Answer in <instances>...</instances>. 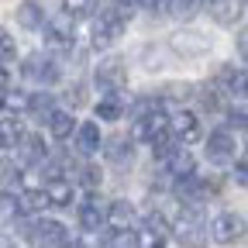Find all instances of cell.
<instances>
[{
	"instance_id": "obj_1",
	"label": "cell",
	"mask_w": 248,
	"mask_h": 248,
	"mask_svg": "<svg viewBox=\"0 0 248 248\" xmlns=\"http://www.w3.org/2000/svg\"><path fill=\"white\" fill-rule=\"evenodd\" d=\"M131 4H124V0H107V4L100 7V14H97V21H93V45H107V42H114L124 28H128V21H131Z\"/></svg>"
},
{
	"instance_id": "obj_2",
	"label": "cell",
	"mask_w": 248,
	"mask_h": 248,
	"mask_svg": "<svg viewBox=\"0 0 248 248\" xmlns=\"http://www.w3.org/2000/svg\"><path fill=\"white\" fill-rule=\"evenodd\" d=\"M73 17H76L73 11H59V14L45 17V38H48V45H55V48H69L73 45V35H76V21Z\"/></svg>"
},
{
	"instance_id": "obj_3",
	"label": "cell",
	"mask_w": 248,
	"mask_h": 248,
	"mask_svg": "<svg viewBox=\"0 0 248 248\" xmlns=\"http://www.w3.org/2000/svg\"><path fill=\"white\" fill-rule=\"evenodd\" d=\"M166 135H172V121L162 110H148V114H141L135 121V138H141L148 145H155V141L166 138Z\"/></svg>"
},
{
	"instance_id": "obj_4",
	"label": "cell",
	"mask_w": 248,
	"mask_h": 248,
	"mask_svg": "<svg viewBox=\"0 0 248 248\" xmlns=\"http://www.w3.org/2000/svg\"><path fill=\"white\" fill-rule=\"evenodd\" d=\"M21 73H24L28 79L42 83V86H52V83H59V76H62L59 62H55V59H48V55H42V52L28 55V59H24V66H21Z\"/></svg>"
},
{
	"instance_id": "obj_5",
	"label": "cell",
	"mask_w": 248,
	"mask_h": 248,
	"mask_svg": "<svg viewBox=\"0 0 248 248\" xmlns=\"http://www.w3.org/2000/svg\"><path fill=\"white\" fill-rule=\"evenodd\" d=\"M93 76H97V86H100L104 93H121L124 86H128V66H124L121 59H107V62H100Z\"/></svg>"
},
{
	"instance_id": "obj_6",
	"label": "cell",
	"mask_w": 248,
	"mask_h": 248,
	"mask_svg": "<svg viewBox=\"0 0 248 248\" xmlns=\"http://www.w3.org/2000/svg\"><path fill=\"white\" fill-rule=\"evenodd\" d=\"M24 238H28L31 245H66V241H69V231H66V224L42 217V221H35V224L28 228Z\"/></svg>"
},
{
	"instance_id": "obj_7",
	"label": "cell",
	"mask_w": 248,
	"mask_h": 248,
	"mask_svg": "<svg viewBox=\"0 0 248 248\" xmlns=\"http://www.w3.org/2000/svg\"><path fill=\"white\" fill-rule=\"evenodd\" d=\"M234 152H238V145H234V135H231L228 128L210 131V138H207V159H210V162L224 166V162L234 159Z\"/></svg>"
},
{
	"instance_id": "obj_8",
	"label": "cell",
	"mask_w": 248,
	"mask_h": 248,
	"mask_svg": "<svg viewBox=\"0 0 248 248\" xmlns=\"http://www.w3.org/2000/svg\"><path fill=\"white\" fill-rule=\"evenodd\" d=\"M241 234H245V221H241L238 214H217L214 221H210V238L217 245H231Z\"/></svg>"
},
{
	"instance_id": "obj_9",
	"label": "cell",
	"mask_w": 248,
	"mask_h": 248,
	"mask_svg": "<svg viewBox=\"0 0 248 248\" xmlns=\"http://www.w3.org/2000/svg\"><path fill=\"white\" fill-rule=\"evenodd\" d=\"M245 4H248V0H207V14H210V21L231 28V24H238V21H241Z\"/></svg>"
},
{
	"instance_id": "obj_10",
	"label": "cell",
	"mask_w": 248,
	"mask_h": 248,
	"mask_svg": "<svg viewBox=\"0 0 248 248\" xmlns=\"http://www.w3.org/2000/svg\"><path fill=\"white\" fill-rule=\"evenodd\" d=\"M107 221H110V214H107V207L97 197H90L86 203H79V228L83 231H100Z\"/></svg>"
},
{
	"instance_id": "obj_11",
	"label": "cell",
	"mask_w": 248,
	"mask_h": 248,
	"mask_svg": "<svg viewBox=\"0 0 248 248\" xmlns=\"http://www.w3.org/2000/svg\"><path fill=\"white\" fill-rule=\"evenodd\" d=\"M17 162L21 166H38L45 162V141L38 135H21L17 141Z\"/></svg>"
},
{
	"instance_id": "obj_12",
	"label": "cell",
	"mask_w": 248,
	"mask_h": 248,
	"mask_svg": "<svg viewBox=\"0 0 248 248\" xmlns=\"http://www.w3.org/2000/svg\"><path fill=\"white\" fill-rule=\"evenodd\" d=\"M162 162H166L169 176H176V179H179V176H193V169H197V162H193L190 148H183V141H179V145H176V148H172V152L166 155Z\"/></svg>"
},
{
	"instance_id": "obj_13",
	"label": "cell",
	"mask_w": 248,
	"mask_h": 248,
	"mask_svg": "<svg viewBox=\"0 0 248 248\" xmlns=\"http://www.w3.org/2000/svg\"><path fill=\"white\" fill-rule=\"evenodd\" d=\"M172 131H176V138H179L183 145L197 141V138H200V121H197V114H190V110H179V114L172 117Z\"/></svg>"
},
{
	"instance_id": "obj_14",
	"label": "cell",
	"mask_w": 248,
	"mask_h": 248,
	"mask_svg": "<svg viewBox=\"0 0 248 248\" xmlns=\"http://www.w3.org/2000/svg\"><path fill=\"white\" fill-rule=\"evenodd\" d=\"M221 86L234 97H248V69L241 66H224L221 69Z\"/></svg>"
},
{
	"instance_id": "obj_15",
	"label": "cell",
	"mask_w": 248,
	"mask_h": 248,
	"mask_svg": "<svg viewBox=\"0 0 248 248\" xmlns=\"http://www.w3.org/2000/svg\"><path fill=\"white\" fill-rule=\"evenodd\" d=\"M76 148L83 155H93V152H100V128L93 121H83L79 128H76Z\"/></svg>"
},
{
	"instance_id": "obj_16",
	"label": "cell",
	"mask_w": 248,
	"mask_h": 248,
	"mask_svg": "<svg viewBox=\"0 0 248 248\" xmlns=\"http://www.w3.org/2000/svg\"><path fill=\"white\" fill-rule=\"evenodd\" d=\"M45 193H48V200H52V207H73V183H66V179H59V176H52L48 179V186H45Z\"/></svg>"
},
{
	"instance_id": "obj_17",
	"label": "cell",
	"mask_w": 248,
	"mask_h": 248,
	"mask_svg": "<svg viewBox=\"0 0 248 248\" xmlns=\"http://www.w3.org/2000/svg\"><path fill=\"white\" fill-rule=\"evenodd\" d=\"M17 24L21 28H45V11L35 4V0H24L17 7Z\"/></svg>"
},
{
	"instance_id": "obj_18",
	"label": "cell",
	"mask_w": 248,
	"mask_h": 248,
	"mask_svg": "<svg viewBox=\"0 0 248 248\" xmlns=\"http://www.w3.org/2000/svg\"><path fill=\"white\" fill-rule=\"evenodd\" d=\"M73 128H76L73 114H66V110H52V114H48V131H52V138H59V141L69 138Z\"/></svg>"
},
{
	"instance_id": "obj_19",
	"label": "cell",
	"mask_w": 248,
	"mask_h": 248,
	"mask_svg": "<svg viewBox=\"0 0 248 248\" xmlns=\"http://www.w3.org/2000/svg\"><path fill=\"white\" fill-rule=\"evenodd\" d=\"M121 114H124L121 97H117V93H104L100 104H97V117L100 121H121Z\"/></svg>"
},
{
	"instance_id": "obj_20",
	"label": "cell",
	"mask_w": 248,
	"mask_h": 248,
	"mask_svg": "<svg viewBox=\"0 0 248 248\" xmlns=\"http://www.w3.org/2000/svg\"><path fill=\"white\" fill-rule=\"evenodd\" d=\"M107 159H110V162H117V166L131 162V138H124V135L110 138V141H107Z\"/></svg>"
},
{
	"instance_id": "obj_21",
	"label": "cell",
	"mask_w": 248,
	"mask_h": 248,
	"mask_svg": "<svg viewBox=\"0 0 248 248\" xmlns=\"http://www.w3.org/2000/svg\"><path fill=\"white\" fill-rule=\"evenodd\" d=\"M21 141V121L17 117H0V148H14Z\"/></svg>"
},
{
	"instance_id": "obj_22",
	"label": "cell",
	"mask_w": 248,
	"mask_h": 248,
	"mask_svg": "<svg viewBox=\"0 0 248 248\" xmlns=\"http://www.w3.org/2000/svg\"><path fill=\"white\" fill-rule=\"evenodd\" d=\"M17 214H21V197H14V193H0V228L14 224Z\"/></svg>"
},
{
	"instance_id": "obj_23",
	"label": "cell",
	"mask_w": 248,
	"mask_h": 248,
	"mask_svg": "<svg viewBox=\"0 0 248 248\" xmlns=\"http://www.w3.org/2000/svg\"><path fill=\"white\" fill-rule=\"evenodd\" d=\"M45 203H52L45 190H28V193H21V214H38Z\"/></svg>"
},
{
	"instance_id": "obj_24",
	"label": "cell",
	"mask_w": 248,
	"mask_h": 248,
	"mask_svg": "<svg viewBox=\"0 0 248 248\" xmlns=\"http://www.w3.org/2000/svg\"><path fill=\"white\" fill-rule=\"evenodd\" d=\"M110 224H117V228H128L131 224V217H135V207L131 203H124V200H117V203H110Z\"/></svg>"
},
{
	"instance_id": "obj_25",
	"label": "cell",
	"mask_w": 248,
	"mask_h": 248,
	"mask_svg": "<svg viewBox=\"0 0 248 248\" xmlns=\"http://www.w3.org/2000/svg\"><path fill=\"white\" fill-rule=\"evenodd\" d=\"M110 248H124V245H141V234H135L131 228H117L114 234H107Z\"/></svg>"
},
{
	"instance_id": "obj_26",
	"label": "cell",
	"mask_w": 248,
	"mask_h": 248,
	"mask_svg": "<svg viewBox=\"0 0 248 248\" xmlns=\"http://www.w3.org/2000/svg\"><path fill=\"white\" fill-rule=\"evenodd\" d=\"M28 110H35V114H52V97H48V93H35V97L28 100Z\"/></svg>"
},
{
	"instance_id": "obj_27",
	"label": "cell",
	"mask_w": 248,
	"mask_h": 248,
	"mask_svg": "<svg viewBox=\"0 0 248 248\" xmlns=\"http://www.w3.org/2000/svg\"><path fill=\"white\" fill-rule=\"evenodd\" d=\"M17 176H21V172H17V166H14L11 159H0V186H11Z\"/></svg>"
},
{
	"instance_id": "obj_28",
	"label": "cell",
	"mask_w": 248,
	"mask_h": 248,
	"mask_svg": "<svg viewBox=\"0 0 248 248\" xmlns=\"http://www.w3.org/2000/svg\"><path fill=\"white\" fill-rule=\"evenodd\" d=\"M7 59H14V38L7 28H0V62H7Z\"/></svg>"
},
{
	"instance_id": "obj_29",
	"label": "cell",
	"mask_w": 248,
	"mask_h": 248,
	"mask_svg": "<svg viewBox=\"0 0 248 248\" xmlns=\"http://www.w3.org/2000/svg\"><path fill=\"white\" fill-rule=\"evenodd\" d=\"M228 124L231 128H248V107H231L228 110Z\"/></svg>"
},
{
	"instance_id": "obj_30",
	"label": "cell",
	"mask_w": 248,
	"mask_h": 248,
	"mask_svg": "<svg viewBox=\"0 0 248 248\" xmlns=\"http://www.w3.org/2000/svg\"><path fill=\"white\" fill-rule=\"evenodd\" d=\"M83 186H86V190H97V186H100V169L86 166L83 169Z\"/></svg>"
},
{
	"instance_id": "obj_31",
	"label": "cell",
	"mask_w": 248,
	"mask_h": 248,
	"mask_svg": "<svg viewBox=\"0 0 248 248\" xmlns=\"http://www.w3.org/2000/svg\"><path fill=\"white\" fill-rule=\"evenodd\" d=\"M66 11H73V14H86V11H90V0H66Z\"/></svg>"
},
{
	"instance_id": "obj_32",
	"label": "cell",
	"mask_w": 248,
	"mask_h": 248,
	"mask_svg": "<svg viewBox=\"0 0 248 248\" xmlns=\"http://www.w3.org/2000/svg\"><path fill=\"white\" fill-rule=\"evenodd\" d=\"M234 179H238L241 186H248V159H241V162L234 166Z\"/></svg>"
},
{
	"instance_id": "obj_33",
	"label": "cell",
	"mask_w": 248,
	"mask_h": 248,
	"mask_svg": "<svg viewBox=\"0 0 248 248\" xmlns=\"http://www.w3.org/2000/svg\"><path fill=\"white\" fill-rule=\"evenodd\" d=\"M7 86H11V73L0 69V104H4V97H7Z\"/></svg>"
},
{
	"instance_id": "obj_34",
	"label": "cell",
	"mask_w": 248,
	"mask_h": 248,
	"mask_svg": "<svg viewBox=\"0 0 248 248\" xmlns=\"http://www.w3.org/2000/svg\"><path fill=\"white\" fill-rule=\"evenodd\" d=\"M238 48H241V59H245V66H248V35H241V42H238Z\"/></svg>"
},
{
	"instance_id": "obj_35",
	"label": "cell",
	"mask_w": 248,
	"mask_h": 248,
	"mask_svg": "<svg viewBox=\"0 0 248 248\" xmlns=\"http://www.w3.org/2000/svg\"><path fill=\"white\" fill-rule=\"evenodd\" d=\"M141 4H145V7H148V11H159V7H162V4H166V0H141Z\"/></svg>"
}]
</instances>
